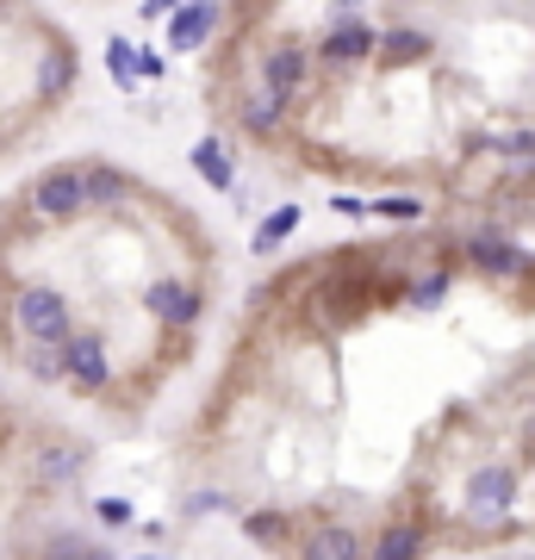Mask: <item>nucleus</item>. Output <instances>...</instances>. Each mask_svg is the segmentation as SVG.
<instances>
[{
	"label": "nucleus",
	"mask_w": 535,
	"mask_h": 560,
	"mask_svg": "<svg viewBox=\"0 0 535 560\" xmlns=\"http://www.w3.org/2000/svg\"><path fill=\"white\" fill-rule=\"evenodd\" d=\"M206 32V113L261 168L535 231V0H224Z\"/></svg>",
	"instance_id": "f03ea898"
},
{
	"label": "nucleus",
	"mask_w": 535,
	"mask_h": 560,
	"mask_svg": "<svg viewBox=\"0 0 535 560\" xmlns=\"http://www.w3.org/2000/svg\"><path fill=\"white\" fill-rule=\"evenodd\" d=\"M231 504L280 560L535 541V231L430 224L287 261L206 418Z\"/></svg>",
	"instance_id": "f257e3e1"
}]
</instances>
